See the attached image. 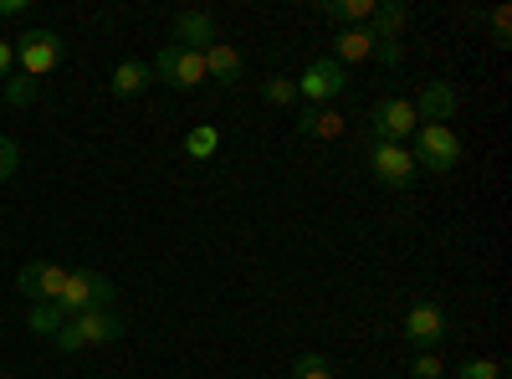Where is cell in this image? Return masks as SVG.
<instances>
[{"label": "cell", "instance_id": "1", "mask_svg": "<svg viewBox=\"0 0 512 379\" xmlns=\"http://www.w3.org/2000/svg\"><path fill=\"white\" fill-rule=\"evenodd\" d=\"M113 339H123V318H118L113 308H93V313L67 318L52 344H57L62 354H82V349H98V344H113Z\"/></svg>", "mask_w": 512, "mask_h": 379}, {"label": "cell", "instance_id": "2", "mask_svg": "<svg viewBox=\"0 0 512 379\" xmlns=\"http://www.w3.org/2000/svg\"><path fill=\"white\" fill-rule=\"evenodd\" d=\"M405 149L415 159V170H431V175H446V170L461 164V139L446 129V123H420Z\"/></svg>", "mask_w": 512, "mask_h": 379}, {"label": "cell", "instance_id": "3", "mask_svg": "<svg viewBox=\"0 0 512 379\" xmlns=\"http://www.w3.org/2000/svg\"><path fill=\"white\" fill-rule=\"evenodd\" d=\"M446 333H451V318H446V308H441L436 298L410 303V313H405V323H400V339L415 344L420 354H436V349L446 344Z\"/></svg>", "mask_w": 512, "mask_h": 379}, {"label": "cell", "instance_id": "4", "mask_svg": "<svg viewBox=\"0 0 512 379\" xmlns=\"http://www.w3.org/2000/svg\"><path fill=\"white\" fill-rule=\"evenodd\" d=\"M364 159H369V175L384 185V190H410L415 185V159L405 144H384V139H364Z\"/></svg>", "mask_w": 512, "mask_h": 379}, {"label": "cell", "instance_id": "5", "mask_svg": "<svg viewBox=\"0 0 512 379\" xmlns=\"http://www.w3.org/2000/svg\"><path fill=\"white\" fill-rule=\"evenodd\" d=\"M113 298H118V287L103 272H67V287H62L57 308L67 318H77V313H93V308H113Z\"/></svg>", "mask_w": 512, "mask_h": 379}, {"label": "cell", "instance_id": "6", "mask_svg": "<svg viewBox=\"0 0 512 379\" xmlns=\"http://www.w3.org/2000/svg\"><path fill=\"white\" fill-rule=\"evenodd\" d=\"M344 93H349V72L333 57H313L303 67V77H297V98H308L318 108H333V98H344Z\"/></svg>", "mask_w": 512, "mask_h": 379}, {"label": "cell", "instance_id": "7", "mask_svg": "<svg viewBox=\"0 0 512 379\" xmlns=\"http://www.w3.org/2000/svg\"><path fill=\"white\" fill-rule=\"evenodd\" d=\"M11 47H16V62H21L26 77H47V72H57L62 57H67V41H62L57 31H26V36L11 41Z\"/></svg>", "mask_w": 512, "mask_h": 379}, {"label": "cell", "instance_id": "8", "mask_svg": "<svg viewBox=\"0 0 512 379\" xmlns=\"http://www.w3.org/2000/svg\"><path fill=\"white\" fill-rule=\"evenodd\" d=\"M415 129H420V118H415V103H410V98H379V103L369 108V134H364V139L405 144Z\"/></svg>", "mask_w": 512, "mask_h": 379}, {"label": "cell", "instance_id": "9", "mask_svg": "<svg viewBox=\"0 0 512 379\" xmlns=\"http://www.w3.org/2000/svg\"><path fill=\"white\" fill-rule=\"evenodd\" d=\"M149 67L175 93H190V88H200V82H205V52H190V47H164Z\"/></svg>", "mask_w": 512, "mask_h": 379}, {"label": "cell", "instance_id": "10", "mask_svg": "<svg viewBox=\"0 0 512 379\" xmlns=\"http://www.w3.org/2000/svg\"><path fill=\"white\" fill-rule=\"evenodd\" d=\"M16 287L26 292L31 303H57L62 298V287H67V272L57 262H26L16 272Z\"/></svg>", "mask_w": 512, "mask_h": 379}, {"label": "cell", "instance_id": "11", "mask_svg": "<svg viewBox=\"0 0 512 379\" xmlns=\"http://www.w3.org/2000/svg\"><path fill=\"white\" fill-rule=\"evenodd\" d=\"M216 41V16L210 11H180L169 21V47H190V52H205Z\"/></svg>", "mask_w": 512, "mask_h": 379}, {"label": "cell", "instance_id": "12", "mask_svg": "<svg viewBox=\"0 0 512 379\" xmlns=\"http://www.w3.org/2000/svg\"><path fill=\"white\" fill-rule=\"evenodd\" d=\"M415 103V118L420 123H446V129H451V118H456V88H451V82H425V88H420V98H410Z\"/></svg>", "mask_w": 512, "mask_h": 379}, {"label": "cell", "instance_id": "13", "mask_svg": "<svg viewBox=\"0 0 512 379\" xmlns=\"http://www.w3.org/2000/svg\"><path fill=\"white\" fill-rule=\"evenodd\" d=\"M344 129H349V118L338 113V108L308 103L303 113H297V134H303V139H344Z\"/></svg>", "mask_w": 512, "mask_h": 379}, {"label": "cell", "instance_id": "14", "mask_svg": "<svg viewBox=\"0 0 512 379\" xmlns=\"http://www.w3.org/2000/svg\"><path fill=\"white\" fill-rule=\"evenodd\" d=\"M410 26V6L405 0H374V16H369V36L374 41H400Z\"/></svg>", "mask_w": 512, "mask_h": 379}, {"label": "cell", "instance_id": "15", "mask_svg": "<svg viewBox=\"0 0 512 379\" xmlns=\"http://www.w3.org/2000/svg\"><path fill=\"white\" fill-rule=\"evenodd\" d=\"M374 57V36L369 26H344V31H333V62L344 67V62H369Z\"/></svg>", "mask_w": 512, "mask_h": 379}, {"label": "cell", "instance_id": "16", "mask_svg": "<svg viewBox=\"0 0 512 379\" xmlns=\"http://www.w3.org/2000/svg\"><path fill=\"white\" fill-rule=\"evenodd\" d=\"M241 72H246L241 52L226 47V41H210V47H205V77L210 82H241Z\"/></svg>", "mask_w": 512, "mask_h": 379}, {"label": "cell", "instance_id": "17", "mask_svg": "<svg viewBox=\"0 0 512 379\" xmlns=\"http://www.w3.org/2000/svg\"><path fill=\"white\" fill-rule=\"evenodd\" d=\"M149 82H154V67H149V62H118L108 88H113V98H139Z\"/></svg>", "mask_w": 512, "mask_h": 379}, {"label": "cell", "instance_id": "18", "mask_svg": "<svg viewBox=\"0 0 512 379\" xmlns=\"http://www.w3.org/2000/svg\"><path fill=\"white\" fill-rule=\"evenodd\" d=\"M318 16L323 21H333L338 31H344V26H364L369 16H374V0H323V6H318Z\"/></svg>", "mask_w": 512, "mask_h": 379}, {"label": "cell", "instance_id": "19", "mask_svg": "<svg viewBox=\"0 0 512 379\" xmlns=\"http://www.w3.org/2000/svg\"><path fill=\"white\" fill-rule=\"evenodd\" d=\"M62 323H67V313H62L57 303H31V318H26L31 333H41V339H57Z\"/></svg>", "mask_w": 512, "mask_h": 379}, {"label": "cell", "instance_id": "20", "mask_svg": "<svg viewBox=\"0 0 512 379\" xmlns=\"http://www.w3.org/2000/svg\"><path fill=\"white\" fill-rule=\"evenodd\" d=\"M216 149H221V134L210 129V123H195V129L185 134V154H190V159H210Z\"/></svg>", "mask_w": 512, "mask_h": 379}, {"label": "cell", "instance_id": "21", "mask_svg": "<svg viewBox=\"0 0 512 379\" xmlns=\"http://www.w3.org/2000/svg\"><path fill=\"white\" fill-rule=\"evenodd\" d=\"M287 379H333V364L323 354H297L292 369H287Z\"/></svg>", "mask_w": 512, "mask_h": 379}, {"label": "cell", "instance_id": "22", "mask_svg": "<svg viewBox=\"0 0 512 379\" xmlns=\"http://www.w3.org/2000/svg\"><path fill=\"white\" fill-rule=\"evenodd\" d=\"M262 98H267V103H277V108L297 103V77H282V72H272V77L262 82Z\"/></svg>", "mask_w": 512, "mask_h": 379}, {"label": "cell", "instance_id": "23", "mask_svg": "<svg viewBox=\"0 0 512 379\" xmlns=\"http://www.w3.org/2000/svg\"><path fill=\"white\" fill-rule=\"evenodd\" d=\"M36 93H41V88H36L31 77H6V103H11V108H31Z\"/></svg>", "mask_w": 512, "mask_h": 379}, {"label": "cell", "instance_id": "24", "mask_svg": "<svg viewBox=\"0 0 512 379\" xmlns=\"http://www.w3.org/2000/svg\"><path fill=\"white\" fill-rule=\"evenodd\" d=\"M16 170H21V144L0 134V185H6V180H11Z\"/></svg>", "mask_w": 512, "mask_h": 379}, {"label": "cell", "instance_id": "25", "mask_svg": "<svg viewBox=\"0 0 512 379\" xmlns=\"http://www.w3.org/2000/svg\"><path fill=\"white\" fill-rule=\"evenodd\" d=\"M456 379H502V364L497 359H466L456 369Z\"/></svg>", "mask_w": 512, "mask_h": 379}, {"label": "cell", "instance_id": "26", "mask_svg": "<svg viewBox=\"0 0 512 379\" xmlns=\"http://www.w3.org/2000/svg\"><path fill=\"white\" fill-rule=\"evenodd\" d=\"M410 379H446V364L436 354H415L410 359Z\"/></svg>", "mask_w": 512, "mask_h": 379}, {"label": "cell", "instance_id": "27", "mask_svg": "<svg viewBox=\"0 0 512 379\" xmlns=\"http://www.w3.org/2000/svg\"><path fill=\"white\" fill-rule=\"evenodd\" d=\"M374 62L400 67V62H405V41H374Z\"/></svg>", "mask_w": 512, "mask_h": 379}, {"label": "cell", "instance_id": "28", "mask_svg": "<svg viewBox=\"0 0 512 379\" xmlns=\"http://www.w3.org/2000/svg\"><path fill=\"white\" fill-rule=\"evenodd\" d=\"M487 21H492V36H497V47H507V41H512V11H507V6H497V11L487 16Z\"/></svg>", "mask_w": 512, "mask_h": 379}, {"label": "cell", "instance_id": "29", "mask_svg": "<svg viewBox=\"0 0 512 379\" xmlns=\"http://www.w3.org/2000/svg\"><path fill=\"white\" fill-rule=\"evenodd\" d=\"M11 67H16V47H11V41H0V82L11 77Z\"/></svg>", "mask_w": 512, "mask_h": 379}, {"label": "cell", "instance_id": "30", "mask_svg": "<svg viewBox=\"0 0 512 379\" xmlns=\"http://www.w3.org/2000/svg\"><path fill=\"white\" fill-rule=\"evenodd\" d=\"M26 11V0H0V16H21Z\"/></svg>", "mask_w": 512, "mask_h": 379}, {"label": "cell", "instance_id": "31", "mask_svg": "<svg viewBox=\"0 0 512 379\" xmlns=\"http://www.w3.org/2000/svg\"><path fill=\"white\" fill-rule=\"evenodd\" d=\"M0 379H16V374H0Z\"/></svg>", "mask_w": 512, "mask_h": 379}, {"label": "cell", "instance_id": "32", "mask_svg": "<svg viewBox=\"0 0 512 379\" xmlns=\"http://www.w3.org/2000/svg\"><path fill=\"white\" fill-rule=\"evenodd\" d=\"M0 374H6V364H0Z\"/></svg>", "mask_w": 512, "mask_h": 379}, {"label": "cell", "instance_id": "33", "mask_svg": "<svg viewBox=\"0 0 512 379\" xmlns=\"http://www.w3.org/2000/svg\"><path fill=\"white\" fill-rule=\"evenodd\" d=\"M502 379H507V374H502Z\"/></svg>", "mask_w": 512, "mask_h": 379}]
</instances>
